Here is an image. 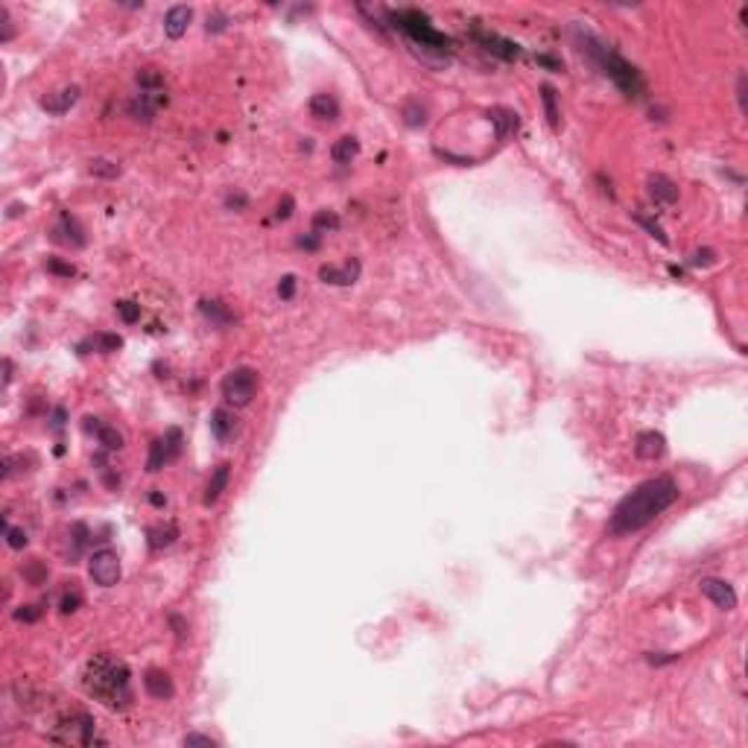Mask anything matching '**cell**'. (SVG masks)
Here are the masks:
<instances>
[{"mask_svg": "<svg viewBox=\"0 0 748 748\" xmlns=\"http://www.w3.org/2000/svg\"><path fill=\"white\" fill-rule=\"evenodd\" d=\"M702 594L722 611H734L737 608V591L725 579H702Z\"/></svg>", "mask_w": 748, "mask_h": 748, "instance_id": "cell-8", "label": "cell"}, {"mask_svg": "<svg viewBox=\"0 0 748 748\" xmlns=\"http://www.w3.org/2000/svg\"><path fill=\"white\" fill-rule=\"evenodd\" d=\"M56 234H65L62 243H70V246H85V231L79 228V222L70 217V213H62V225Z\"/></svg>", "mask_w": 748, "mask_h": 748, "instance_id": "cell-25", "label": "cell"}, {"mask_svg": "<svg viewBox=\"0 0 748 748\" xmlns=\"http://www.w3.org/2000/svg\"><path fill=\"white\" fill-rule=\"evenodd\" d=\"M79 100V88L76 85H70V88H62V91H56V94H47L44 100H41V109L47 112V114H67L70 112V105H74Z\"/></svg>", "mask_w": 748, "mask_h": 748, "instance_id": "cell-14", "label": "cell"}, {"mask_svg": "<svg viewBox=\"0 0 748 748\" xmlns=\"http://www.w3.org/2000/svg\"><path fill=\"white\" fill-rule=\"evenodd\" d=\"M278 295H281L283 301H290V298L295 295V275H283V278H281V283H278Z\"/></svg>", "mask_w": 748, "mask_h": 748, "instance_id": "cell-35", "label": "cell"}, {"mask_svg": "<svg viewBox=\"0 0 748 748\" xmlns=\"http://www.w3.org/2000/svg\"><path fill=\"white\" fill-rule=\"evenodd\" d=\"M47 269H50L53 275H62V278H70V275L76 272L70 263H62V260H56V258H50V260H47Z\"/></svg>", "mask_w": 748, "mask_h": 748, "instance_id": "cell-36", "label": "cell"}, {"mask_svg": "<svg viewBox=\"0 0 748 748\" xmlns=\"http://www.w3.org/2000/svg\"><path fill=\"white\" fill-rule=\"evenodd\" d=\"M340 228V217H336L333 211H319L313 217V231L316 234H328V231H336Z\"/></svg>", "mask_w": 748, "mask_h": 748, "instance_id": "cell-27", "label": "cell"}, {"mask_svg": "<svg viewBox=\"0 0 748 748\" xmlns=\"http://www.w3.org/2000/svg\"><path fill=\"white\" fill-rule=\"evenodd\" d=\"M258 386H260V378L255 368H248V366L231 368L222 378V398L231 406H248L258 395Z\"/></svg>", "mask_w": 748, "mask_h": 748, "instance_id": "cell-6", "label": "cell"}, {"mask_svg": "<svg viewBox=\"0 0 748 748\" xmlns=\"http://www.w3.org/2000/svg\"><path fill=\"white\" fill-rule=\"evenodd\" d=\"M88 170H91L94 175H102V179H117V175H120V167L114 161H109V158H94Z\"/></svg>", "mask_w": 748, "mask_h": 748, "instance_id": "cell-28", "label": "cell"}, {"mask_svg": "<svg viewBox=\"0 0 748 748\" xmlns=\"http://www.w3.org/2000/svg\"><path fill=\"white\" fill-rule=\"evenodd\" d=\"M175 538H179V526H175V523H158V526H149L147 529V541H149L152 549H164Z\"/></svg>", "mask_w": 748, "mask_h": 748, "instance_id": "cell-23", "label": "cell"}, {"mask_svg": "<svg viewBox=\"0 0 748 748\" xmlns=\"http://www.w3.org/2000/svg\"><path fill=\"white\" fill-rule=\"evenodd\" d=\"M149 503H152V506H167V497H164L161 491H152V494H149Z\"/></svg>", "mask_w": 748, "mask_h": 748, "instance_id": "cell-48", "label": "cell"}, {"mask_svg": "<svg viewBox=\"0 0 748 748\" xmlns=\"http://www.w3.org/2000/svg\"><path fill=\"white\" fill-rule=\"evenodd\" d=\"M88 424V430H94L97 433V441L102 444L105 450H120L123 448V436L117 433V427H112V424H97V418H85Z\"/></svg>", "mask_w": 748, "mask_h": 748, "instance_id": "cell-22", "label": "cell"}, {"mask_svg": "<svg viewBox=\"0 0 748 748\" xmlns=\"http://www.w3.org/2000/svg\"><path fill=\"white\" fill-rule=\"evenodd\" d=\"M389 21H392V27H398L403 35H409V41H413V47H418L424 53V59H427V53H436L439 62H448L453 41L444 32H439L424 12L398 9V12H389Z\"/></svg>", "mask_w": 748, "mask_h": 748, "instance_id": "cell-3", "label": "cell"}, {"mask_svg": "<svg viewBox=\"0 0 748 748\" xmlns=\"http://www.w3.org/2000/svg\"><path fill=\"white\" fill-rule=\"evenodd\" d=\"M290 213H293V199H290V196H287V199H283V202L278 205V211H275V217H278V220H287V217H290Z\"/></svg>", "mask_w": 748, "mask_h": 748, "instance_id": "cell-45", "label": "cell"}, {"mask_svg": "<svg viewBox=\"0 0 748 748\" xmlns=\"http://www.w3.org/2000/svg\"><path fill=\"white\" fill-rule=\"evenodd\" d=\"M6 544L12 549H24L27 547V532L18 529V526H6Z\"/></svg>", "mask_w": 748, "mask_h": 748, "instance_id": "cell-32", "label": "cell"}, {"mask_svg": "<svg viewBox=\"0 0 748 748\" xmlns=\"http://www.w3.org/2000/svg\"><path fill=\"white\" fill-rule=\"evenodd\" d=\"M634 453H637V459H646V462L661 459L667 453V439L655 430H643L634 439Z\"/></svg>", "mask_w": 748, "mask_h": 748, "instance_id": "cell-10", "label": "cell"}, {"mask_svg": "<svg viewBox=\"0 0 748 748\" xmlns=\"http://www.w3.org/2000/svg\"><path fill=\"white\" fill-rule=\"evenodd\" d=\"M123 345V340L117 333H94L88 336V340L79 342V354H91V351H100V354H112Z\"/></svg>", "mask_w": 748, "mask_h": 748, "instance_id": "cell-18", "label": "cell"}, {"mask_svg": "<svg viewBox=\"0 0 748 748\" xmlns=\"http://www.w3.org/2000/svg\"><path fill=\"white\" fill-rule=\"evenodd\" d=\"M737 100H740V112H745V74L737 79Z\"/></svg>", "mask_w": 748, "mask_h": 748, "instance_id": "cell-46", "label": "cell"}, {"mask_svg": "<svg viewBox=\"0 0 748 748\" xmlns=\"http://www.w3.org/2000/svg\"><path fill=\"white\" fill-rule=\"evenodd\" d=\"M56 742L65 745H94V742H105L102 737H97V722L91 714L85 710H65V714L56 719L53 725V734Z\"/></svg>", "mask_w": 748, "mask_h": 748, "instance_id": "cell-5", "label": "cell"}, {"mask_svg": "<svg viewBox=\"0 0 748 748\" xmlns=\"http://www.w3.org/2000/svg\"><path fill=\"white\" fill-rule=\"evenodd\" d=\"M234 430H237V418H234V413H228V409H213L211 413V433L217 436L220 441H228L231 436H234Z\"/></svg>", "mask_w": 748, "mask_h": 748, "instance_id": "cell-19", "label": "cell"}, {"mask_svg": "<svg viewBox=\"0 0 748 748\" xmlns=\"http://www.w3.org/2000/svg\"><path fill=\"white\" fill-rule=\"evenodd\" d=\"M88 573H91V579L100 585V587H114L120 582V559L114 549H97V553L91 556V561H88Z\"/></svg>", "mask_w": 748, "mask_h": 748, "instance_id": "cell-7", "label": "cell"}, {"mask_svg": "<svg viewBox=\"0 0 748 748\" xmlns=\"http://www.w3.org/2000/svg\"><path fill=\"white\" fill-rule=\"evenodd\" d=\"M690 263L693 266H710V263H716V255L710 252V248H702V252H696L690 258Z\"/></svg>", "mask_w": 748, "mask_h": 748, "instance_id": "cell-39", "label": "cell"}, {"mask_svg": "<svg viewBox=\"0 0 748 748\" xmlns=\"http://www.w3.org/2000/svg\"><path fill=\"white\" fill-rule=\"evenodd\" d=\"M637 222L643 225V228L649 231V234H652V237H655L657 243H664V246L669 243V240H667V234H664V231H661V225H657V222H652V220H646V217H637Z\"/></svg>", "mask_w": 748, "mask_h": 748, "instance_id": "cell-37", "label": "cell"}, {"mask_svg": "<svg viewBox=\"0 0 748 748\" xmlns=\"http://www.w3.org/2000/svg\"><path fill=\"white\" fill-rule=\"evenodd\" d=\"M538 65H544V67H549V70H556V74H561V70H564L561 59H556V56H547V53H541V56H538Z\"/></svg>", "mask_w": 748, "mask_h": 748, "instance_id": "cell-41", "label": "cell"}, {"mask_svg": "<svg viewBox=\"0 0 748 748\" xmlns=\"http://www.w3.org/2000/svg\"><path fill=\"white\" fill-rule=\"evenodd\" d=\"M228 479H231V465H217V471L211 474L208 488H205V506H213L220 500L222 491L228 488Z\"/></svg>", "mask_w": 748, "mask_h": 748, "instance_id": "cell-21", "label": "cell"}, {"mask_svg": "<svg viewBox=\"0 0 748 748\" xmlns=\"http://www.w3.org/2000/svg\"><path fill=\"white\" fill-rule=\"evenodd\" d=\"M319 243H322V234H316V231H310V234H305V237H298V246L307 248V252H316Z\"/></svg>", "mask_w": 748, "mask_h": 748, "instance_id": "cell-40", "label": "cell"}, {"mask_svg": "<svg viewBox=\"0 0 748 748\" xmlns=\"http://www.w3.org/2000/svg\"><path fill=\"white\" fill-rule=\"evenodd\" d=\"M117 313L126 325H135L140 319V305H135V301H117Z\"/></svg>", "mask_w": 748, "mask_h": 748, "instance_id": "cell-30", "label": "cell"}, {"mask_svg": "<svg viewBox=\"0 0 748 748\" xmlns=\"http://www.w3.org/2000/svg\"><path fill=\"white\" fill-rule=\"evenodd\" d=\"M403 117H406L409 126H424V123H427V112L421 109V105H415V102H409V105H406V109H403Z\"/></svg>", "mask_w": 748, "mask_h": 748, "instance_id": "cell-31", "label": "cell"}, {"mask_svg": "<svg viewBox=\"0 0 748 748\" xmlns=\"http://www.w3.org/2000/svg\"><path fill=\"white\" fill-rule=\"evenodd\" d=\"M474 39L483 44L488 53H494V56H500V59H506V62H512V59H518L521 56V47L514 44V41H509V39H503V35H497V32H488V29H474Z\"/></svg>", "mask_w": 748, "mask_h": 748, "instance_id": "cell-9", "label": "cell"}, {"mask_svg": "<svg viewBox=\"0 0 748 748\" xmlns=\"http://www.w3.org/2000/svg\"><path fill=\"white\" fill-rule=\"evenodd\" d=\"M649 193H652V199L661 202V205H675V202H679V187H675V182L664 173L649 175Z\"/></svg>", "mask_w": 748, "mask_h": 748, "instance_id": "cell-15", "label": "cell"}, {"mask_svg": "<svg viewBox=\"0 0 748 748\" xmlns=\"http://www.w3.org/2000/svg\"><path fill=\"white\" fill-rule=\"evenodd\" d=\"M491 120L497 123V138H506L514 126H518V114H512V112H494Z\"/></svg>", "mask_w": 748, "mask_h": 748, "instance_id": "cell-29", "label": "cell"}, {"mask_svg": "<svg viewBox=\"0 0 748 748\" xmlns=\"http://www.w3.org/2000/svg\"><path fill=\"white\" fill-rule=\"evenodd\" d=\"M582 44H585L582 50H587V56H591L602 67L605 76L614 79V85L620 88L622 94H626V97H640V91H643V76H640V70L632 62H626L620 53H614L611 47H605L602 41L591 39V35H585Z\"/></svg>", "mask_w": 748, "mask_h": 748, "instance_id": "cell-4", "label": "cell"}, {"mask_svg": "<svg viewBox=\"0 0 748 748\" xmlns=\"http://www.w3.org/2000/svg\"><path fill=\"white\" fill-rule=\"evenodd\" d=\"M79 605H82V594L79 591H65L59 608H62V614H70V611H76Z\"/></svg>", "mask_w": 748, "mask_h": 748, "instance_id": "cell-33", "label": "cell"}, {"mask_svg": "<svg viewBox=\"0 0 748 748\" xmlns=\"http://www.w3.org/2000/svg\"><path fill=\"white\" fill-rule=\"evenodd\" d=\"M0 21H4V32H0V41H12V21H9V12L0 9Z\"/></svg>", "mask_w": 748, "mask_h": 748, "instance_id": "cell-43", "label": "cell"}, {"mask_svg": "<svg viewBox=\"0 0 748 748\" xmlns=\"http://www.w3.org/2000/svg\"><path fill=\"white\" fill-rule=\"evenodd\" d=\"M681 497V488L672 476H652L646 483H640L634 491H629L622 500L614 506V514L608 521L611 535H629L649 526L657 514H664L675 500Z\"/></svg>", "mask_w": 748, "mask_h": 748, "instance_id": "cell-1", "label": "cell"}, {"mask_svg": "<svg viewBox=\"0 0 748 748\" xmlns=\"http://www.w3.org/2000/svg\"><path fill=\"white\" fill-rule=\"evenodd\" d=\"M39 617H41V611L35 608V605H24V608L15 611V620H24V622H35Z\"/></svg>", "mask_w": 748, "mask_h": 748, "instance_id": "cell-38", "label": "cell"}, {"mask_svg": "<svg viewBox=\"0 0 748 748\" xmlns=\"http://www.w3.org/2000/svg\"><path fill=\"white\" fill-rule=\"evenodd\" d=\"M170 459H175V456L170 453L167 441H164V439H155V441L149 444V459H147V471H149V474H158V471H161V468L167 465Z\"/></svg>", "mask_w": 748, "mask_h": 748, "instance_id": "cell-24", "label": "cell"}, {"mask_svg": "<svg viewBox=\"0 0 748 748\" xmlns=\"http://www.w3.org/2000/svg\"><path fill=\"white\" fill-rule=\"evenodd\" d=\"M310 114L316 117V120H336L340 117V100H336L333 94H328V91H322V94H313V100H310Z\"/></svg>", "mask_w": 748, "mask_h": 748, "instance_id": "cell-17", "label": "cell"}, {"mask_svg": "<svg viewBox=\"0 0 748 748\" xmlns=\"http://www.w3.org/2000/svg\"><path fill=\"white\" fill-rule=\"evenodd\" d=\"M144 687H147L149 696L158 699V702L173 699V693H175V684H173V679H170V672H164V669H147V675H144Z\"/></svg>", "mask_w": 748, "mask_h": 748, "instance_id": "cell-12", "label": "cell"}, {"mask_svg": "<svg viewBox=\"0 0 748 748\" xmlns=\"http://www.w3.org/2000/svg\"><path fill=\"white\" fill-rule=\"evenodd\" d=\"M319 278L325 283H333V287H348L360 278V260H348L345 266H322Z\"/></svg>", "mask_w": 748, "mask_h": 748, "instance_id": "cell-11", "label": "cell"}, {"mask_svg": "<svg viewBox=\"0 0 748 748\" xmlns=\"http://www.w3.org/2000/svg\"><path fill=\"white\" fill-rule=\"evenodd\" d=\"M182 742H185V745H211V748L217 745V742H213L211 737H205V734H187Z\"/></svg>", "mask_w": 748, "mask_h": 748, "instance_id": "cell-42", "label": "cell"}, {"mask_svg": "<svg viewBox=\"0 0 748 748\" xmlns=\"http://www.w3.org/2000/svg\"><path fill=\"white\" fill-rule=\"evenodd\" d=\"M167 620H170V626L175 629V634H179V637H187V622H185L179 614H170Z\"/></svg>", "mask_w": 748, "mask_h": 748, "instance_id": "cell-44", "label": "cell"}, {"mask_svg": "<svg viewBox=\"0 0 748 748\" xmlns=\"http://www.w3.org/2000/svg\"><path fill=\"white\" fill-rule=\"evenodd\" d=\"M82 687L91 699L112 710H126L132 704V672L126 661L102 652L94 655L82 669Z\"/></svg>", "mask_w": 748, "mask_h": 748, "instance_id": "cell-2", "label": "cell"}, {"mask_svg": "<svg viewBox=\"0 0 748 748\" xmlns=\"http://www.w3.org/2000/svg\"><path fill=\"white\" fill-rule=\"evenodd\" d=\"M193 21V9L190 6H173L167 15H164V32H167V39H182V35L187 32Z\"/></svg>", "mask_w": 748, "mask_h": 748, "instance_id": "cell-16", "label": "cell"}, {"mask_svg": "<svg viewBox=\"0 0 748 748\" xmlns=\"http://www.w3.org/2000/svg\"><path fill=\"white\" fill-rule=\"evenodd\" d=\"M24 576H27L32 585H41V582L47 579V567H44V564H39V561H32V564L24 570Z\"/></svg>", "mask_w": 748, "mask_h": 748, "instance_id": "cell-34", "label": "cell"}, {"mask_svg": "<svg viewBox=\"0 0 748 748\" xmlns=\"http://www.w3.org/2000/svg\"><path fill=\"white\" fill-rule=\"evenodd\" d=\"M541 102H544V112H547L549 126H553V129H559V123H561V112H559V102H556V88H553V85H544V88H541Z\"/></svg>", "mask_w": 748, "mask_h": 748, "instance_id": "cell-26", "label": "cell"}, {"mask_svg": "<svg viewBox=\"0 0 748 748\" xmlns=\"http://www.w3.org/2000/svg\"><path fill=\"white\" fill-rule=\"evenodd\" d=\"M357 155H360V140L354 138V135H342V138L330 147V158H333V161L340 164V167H348Z\"/></svg>", "mask_w": 748, "mask_h": 748, "instance_id": "cell-20", "label": "cell"}, {"mask_svg": "<svg viewBox=\"0 0 748 748\" xmlns=\"http://www.w3.org/2000/svg\"><path fill=\"white\" fill-rule=\"evenodd\" d=\"M199 313L205 316V322H211V328H228V325H234V313H231L228 305H222L220 298H202L199 301Z\"/></svg>", "mask_w": 748, "mask_h": 748, "instance_id": "cell-13", "label": "cell"}, {"mask_svg": "<svg viewBox=\"0 0 748 748\" xmlns=\"http://www.w3.org/2000/svg\"><path fill=\"white\" fill-rule=\"evenodd\" d=\"M675 655H649V664H672Z\"/></svg>", "mask_w": 748, "mask_h": 748, "instance_id": "cell-47", "label": "cell"}]
</instances>
